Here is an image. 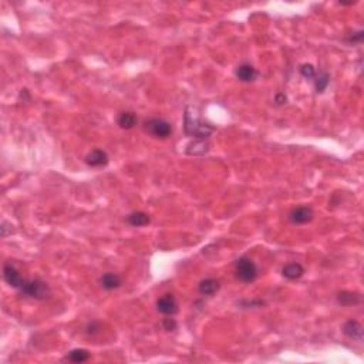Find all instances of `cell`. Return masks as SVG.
<instances>
[{"label": "cell", "mask_w": 364, "mask_h": 364, "mask_svg": "<svg viewBox=\"0 0 364 364\" xmlns=\"http://www.w3.org/2000/svg\"><path fill=\"white\" fill-rule=\"evenodd\" d=\"M20 292H22L23 295L37 299V300H46V299H48L50 295H51V290H50L48 284L42 282V280H39V279L24 280V283L20 287Z\"/></svg>", "instance_id": "3"}, {"label": "cell", "mask_w": 364, "mask_h": 364, "mask_svg": "<svg viewBox=\"0 0 364 364\" xmlns=\"http://www.w3.org/2000/svg\"><path fill=\"white\" fill-rule=\"evenodd\" d=\"M209 151V144L205 139H193L186 145V154L189 155H204Z\"/></svg>", "instance_id": "15"}, {"label": "cell", "mask_w": 364, "mask_h": 364, "mask_svg": "<svg viewBox=\"0 0 364 364\" xmlns=\"http://www.w3.org/2000/svg\"><path fill=\"white\" fill-rule=\"evenodd\" d=\"M299 71L305 79H315V76H316V68L312 64H302Z\"/></svg>", "instance_id": "20"}, {"label": "cell", "mask_w": 364, "mask_h": 364, "mask_svg": "<svg viewBox=\"0 0 364 364\" xmlns=\"http://www.w3.org/2000/svg\"><path fill=\"white\" fill-rule=\"evenodd\" d=\"M86 162H87V165H90L92 168H101V167H105L108 164V155L102 149H92L91 152L87 154Z\"/></svg>", "instance_id": "8"}, {"label": "cell", "mask_w": 364, "mask_h": 364, "mask_svg": "<svg viewBox=\"0 0 364 364\" xmlns=\"http://www.w3.org/2000/svg\"><path fill=\"white\" fill-rule=\"evenodd\" d=\"M127 221H128V224H130L131 227L139 228L148 225V224L151 222V218H149V215L145 214V212H133V214L128 215Z\"/></svg>", "instance_id": "17"}, {"label": "cell", "mask_w": 364, "mask_h": 364, "mask_svg": "<svg viewBox=\"0 0 364 364\" xmlns=\"http://www.w3.org/2000/svg\"><path fill=\"white\" fill-rule=\"evenodd\" d=\"M329 83H330V76L327 73H323V74H320L318 79L315 80V89H316L318 92H323V91L327 89Z\"/></svg>", "instance_id": "19"}, {"label": "cell", "mask_w": 364, "mask_h": 364, "mask_svg": "<svg viewBox=\"0 0 364 364\" xmlns=\"http://www.w3.org/2000/svg\"><path fill=\"white\" fill-rule=\"evenodd\" d=\"M313 209L309 206H299L295 208L290 214H289V221L295 225H305L307 222H310L313 219Z\"/></svg>", "instance_id": "6"}, {"label": "cell", "mask_w": 364, "mask_h": 364, "mask_svg": "<svg viewBox=\"0 0 364 364\" xmlns=\"http://www.w3.org/2000/svg\"><path fill=\"white\" fill-rule=\"evenodd\" d=\"M144 128H145L148 134H151L155 138H161V139H165V138H168L172 134V125L168 121L162 120V118L149 120V121L145 123Z\"/></svg>", "instance_id": "4"}, {"label": "cell", "mask_w": 364, "mask_h": 364, "mask_svg": "<svg viewBox=\"0 0 364 364\" xmlns=\"http://www.w3.org/2000/svg\"><path fill=\"white\" fill-rule=\"evenodd\" d=\"M219 287H221V284L216 279H205L199 283L198 290L202 296H214L218 293Z\"/></svg>", "instance_id": "14"}, {"label": "cell", "mask_w": 364, "mask_h": 364, "mask_svg": "<svg viewBox=\"0 0 364 364\" xmlns=\"http://www.w3.org/2000/svg\"><path fill=\"white\" fill-rule=\"evenodd\" d=\"M337 302L341 306H356L362 303V295L353 292H341L337 296Z\"/></svg>", "instance_id": "16"}, {"label": "cell", "mask_w": 364, "mask_h": 364, "mask_svg": "<svg viewBox=\"0 0 364 364\" xmlns=\"http://www.w3.org/2000/svg\"><path fill=\"white\" fill-rule=\"evenodd\" d=\"M343 333L353 340H363V326L356 320H349L343 326Z\"/></svg>", "instance_id": "9"}, {"label": "cell", "mask_w": 364, "mask_h": 364, "mask_svg": "<svg viewBox=\"0 0 364 364\" xmlns=\"http://www.w3.org/2000/svg\"><path fill=\"white\" fill-rule=\"evenodd\" d=\"M235 273H236V277H238L240 282L243 283H252L256 277H258V266L255 265V262L246 258V256H242L239 258L238 261L235 262Z\"/></svg>", "instance_id": "2"}, {"label": "cell", "mask_w": 364, "mask_h": 364, "mask_svg": "<svg viewBox=\"0 0 364 364\" xmlns=\"http://www.w3.org/2000/svg\"><path fill=\"white\" fill-rule=\"evenodd\" d=\"M258 71L253 66H250L248 63L245 64H240L238 68H236V77L238 80H240L242 83H252L255 80L258 79Z\"/></svg>", "instance_id": "10"}, {"label": "cell", "mask_w": 364, "mask_h": 364, "mask_svg": "<svg viewBox=\"0 0 364 364\" xmlns=\"http://www.w3.org/2000/svg\"><path fill=\"white\" fill-rule=\"evenodd\" d=\"M363 39H364V32H359V33L350 36V37L347 39V42H349V43H360Z\"/></svg>", "instance_id": "22"}, {"label": "cell", "mask_w": 364, "mask_h": 364, "mask_svg": "<svg viewBox=\"0 0 364 364\" xmlns=\"http://www.w3.org/2000/svg\"><path fill=\"white\" fill-rule=\"evenodd\" d=\"M157 309L159 313L165 315V316H174L175 313H178L180 306H178V300L175 299L174 295H164L159 297L157 302Z\"/></svg>", "instance_id": "5"}, {"label": "cell", "mask_w": 364, "mask_h": 364, "mask_svg": "<svg viewBox=\"0 0 364 364\" xmlns=\"http://www.w3.org/2000/svg\"><path fill=\"white\" fill-rule=\"evenodd\" d=\"M274 100H276L277 104H283V102H286V95L284 94H277Z\"/></svg>", "instance_id": "23"}, {"label": "cell", "mask_w": 364, "mask_h": 364, "mask_svg": "<svg viewBox=\"0 0 364 364\" xmlns=\"http://www.w3.org/2000/svg\"><path fill=\"white\" fill-rule=\"evenodd\" d=\"M282 274L289 280H296L305 274V268L300 263H289L282 269Z\"/></svg>", "instance_id": "11"}, {"label": "cell", "mask_w": 364, "mask_h": 364, "mask_svg": "<svg viewBox=\"0 0 364 364\" xmlns=\"http://www.w3.org/2000/svg\"><path fill=\"white\" fill-rule=\"evenodd\" d=\"M100 283L105 290H114L118 289L123 284V279L117 273H105L100 279Z\"/></svg>", "instance_id": "12"}, {"label": "cell", "mask_w": 364, "mask_h": 364, "mask_svg": "<svg viewBox=\"0 0 364 364\" xmlns=\"http://www.w3.org/2000/svg\"><path fill=\"white\" fill-rule=\"evenodd\" d=\"M3 276H4V280L7 282V284H10L11 287L19 289V290H20V287H22L24 280H26V279H23L22 276H20V273L17 272V269L14 266H11V265H6L4 266Z\"/></svg>", "instance_id": "7"}, {"label": "cell", "mask_w": 364, "mask_h": 364, "mask_svg": "<svg viewBox=\"0 0 364 364\" xmlns=\"http://www.w3.org/2000/svg\"><path fill=\"white\" fill-rule=\"evenodd\" d=\"M136 123H138V118H136V113H133V111H124L117 118V124L120 125V128H123V130H133Z\"/></svg>", "instance_id": "13"}, {"label": "cell", "mask_w": 364, "mask_h": 364, "mask_svg": "<svg viewBox=\"0 0 364 364\" xmlns=\"http://www.w3.org/2000/svg\"><path fill=\"white\" fill-rule=\"evenodd\" d=\"M183 130L188 136H192L193 139H206L215 131V127L205 121L204 118L196 113L192 107L185 108L183 115Z\"/></svg>", "instance_id": "1"}, {"label": "cell", "mask_w": 364, "mask_h": 364, "mask_svg": "<svg viewBox=\"0 0 364 364\" xmlns=\"http://www.w3.org/2000/svg\"><path fill=\"white\" fill-rule=\"evenodd\" d=\"M91 354L89 350H84V349H74L68 353L66 360L71 362V363H84L87 360H90Z\"/></svg>", "instance_id": "18"}, {"label": "cell", "mask_w": 364, "mask_h": 364, "mask_svg": "<svg viewBox=\"0 0 364 364\" xmlns=\"http://www.w3.org/2000/svg\"><path fill=\"white\" fill-rule=\"evenodd\" d=\"M162 327H164V330H167V331H174V330H177L178 324H177V321L174 318H164Z\"/></svg>", "instance_id": "21"}]
</instances>
